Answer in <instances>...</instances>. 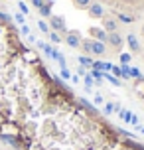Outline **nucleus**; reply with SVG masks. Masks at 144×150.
Returning a JSON list of instances; mask_svg holds the SVG:
<instances>
[{
	"label": "nucleus",
	"mask_w": 144,
	"mask_h": 150,
	"mask_svg": "<svg viewBox=\"0 0 144 150\" xmlns=\"http://www.w3.org/2000/svg\"><path fill=\"white\" fill-rule=\"evenodd\" d=\"M18 8H20V12H22L24 16H26V14H30V8L26 6V4H24L22 0H20V2H18Z\"/></svg>",
	"instance_id": "nucleus-25"
},
{
	"label": "nucleus",
	"mask_w": 144,
	"mask_h": 150,
	"mask_svg": "<svg viewBox=\"0 0 144 150\" xmlns=\"http://www.w3.org/2000/svg\"><path fill=\"white\" fill-rule=\"evenodd\" d=\"M124 44L128 45V50H130L132 55H140V53L144 52V47H142V44H140L138 36H136V34H132V32H128V34L124 36Z\"/></svg>",
	"instance_id": "nucleus-2"
},
{
	"label": "nucleus",
	"mask_w": 144,
	"mask_h": 150,
	"mask_svg": "<svg viewBox=\"0 0 144 150\" xmlns=\"http://www.w3.org/2000/svg\"><path fill=\"white\" fill-rule=\"evenodd\" d=\"M59 75H61V79H71V77H73V75H71V71H69L67 67H65V69H61Z\"/></svg>",
	"instance_id": "nucleus-27"
},
{
	"label": "nucleus",
	"mask_w": 144,
	"mask_h": 150,
	"mask_svg": "<svg viewBox=\"0 0 144 150\" xmlns=\"http://www.w3.org/2000/svg\"><path fill=\"white\" fill-rule=\"evenodd\" d=\"M49 30L52 32H57V34H59L61 38L65 36V34H67V26H65V18H63V16H55V14H52V18H49Z\"/></svg>",
	"instance_id": "nucleus-1"
},
{
	"label": "nucleus",
	"mask_w": 144,
	"mask_h": 150,
	"mask_svg": "<svg viewBox=\"0 0 144 150\" xmlns=\"http://www.w3.org/2000/svg\"><path fill=\"white\" fill-rule=\"evenodd\" d=\"M38 30L42 32V34H49V24L46 22V20H38Z\"/></svg>",
	"instance_id": "nucleus-18"
},
{
	"label": "nucleus",
	"mask_w": 144,
	"mask_h": 150,
	"mask_svg": "<svg viewBox=\"0 0 144 150\" xmlns=\"http://www.w3.org/2000/svg\"><path fill=\"white\" fill-rule=\"evenodd\" d=\"M63 42L69 45V47H73V50H77V47H81V42H83V38H81V34L77 30H69L65 36H63Z\"/></svg>",
	"instance_id": "nucleus-4"
},
{
	"label": "nucleus",
	"mask_w": 144,
	"mask_h": 150,
	"mask_svg": "<svg viewBox=\"0 0 144 150\" xmlns=\"http://www.w3.org/2000/svg\"><path fill=\"white\" fill-rule=\"evenodd\" d=\"M81 103H83V105L85 107H87V109H89V111H93V112H95V111H97V109H95V105H93V103H89V101H87V99H81Z\"/></svg>",
	"instance_id": "nucleus-29"
},
{
	"label": "nucleus",
	"mask_w": 144,
	"mask_h": 150,
	"mask_svg": "<svg viewBox=\"0 0 144 150\" xmlns=\"http://www.w3.org/2000/svg\"><path fill=\"white\" fill-rule=\"evenodd\" d=\"M87 14L91 16V18H99V20H101V18L107 14V10H105V6H103L101 2H95V0H93L91 6L87 8Z\"/></svg>",
	"instance_id": "nucleus-6"
},
{
	"label": "nucleus",
	"mask_w": 144,
	"mask_h": 150,
	"mask_svg": "<svg viewBox=\"0 0 144 150\" xmlns=\"http://www.w3.org/2000/svg\"><path fill=\"white\" fill-rule=\"evenodd\" d=\"M52 6H53V2H49V0H47L46 4H44V6H42V8L38 10L40 16H42V18H47V20H49V18H52Z\"/></svg>",
	"instance_id": "nucleus-11"
},
{
	"label": "nucleus",
	"mask_w": 144,
	"mask_h": 150,
	"mask_svg": "<svg viewBox=\"0 0 144 150\" xmlns=\"http://www.w3.org/2000/svg\"><path fill=\"white\" fill-rule=\"evenodd\" d=\"M111 73H113L114 77H116V79H121V81H122V69H121V67H116V65H113V69H111Z\"/></svg>",
	"instance_id": "nucleus-22"
},
{
	"label": "nucleus",
	"mask_w": 144,
	"mask_h": 150,
	"mask_svg": "<svg viewBox=\"0 0 144 150\" xmlns=\"http://www.w3.org/2000/svg\"><path fill=\"white\" fill-rule=\"evenodd\" d=\"M81 52H83V55H89V57H93V50H91V40H83L81 42V47H79Z\"/></svg>",
	"instance_id": "nucleus-13"
},
{
	"label": "nucleus",
	"mask_w": 144,
	"mask_h": 150,
	"mask_svg": "<svg viewBox=\"0 0 144 150\" xmlns=\"http://www.w3.org/2000/svg\"><path fill=\"white\" fill-rule=\"evenodd\" d=\"M28 42H30V44H36L38 40H36V38H34V36H32V34H30V36H28Z\"/></svg>",
	"instance_id": "nucleus-32"
},
{
	"label": "nucleus",
	"mask_w": 144,
	"mask_h": 150,
	"mask_svg": "<svg viewBox=\"0 0 144 150\" xmlns=\"http://www.w3.org/2000/svg\"><path fill=\"white\" fill-rule=\"evenodd\" d=\"M85 73H87V69H85V67H81V65H79V69H77V75H79V77H83Z\"/></svg>",
	"instance_id": "nucleus-31"
},
{
	"label": "nucleus",
	"mask_w": 144,
	"mask_h": 150,
	"mask_svg": "<svg viewBox=\"0 0 144 150\" xmlns=\"http://www.w3.org/2000/svg\"><path fill=\"white\" fill-rule=\"evenodd\" d=\"M47 36H49V40H52V44H61V40H63L57 32H49Z\"/></svg>",
	"instance_id": "nucleus-20"
},
{
	"label": "nucleus",
	"mask_w": 144,
	"mask_h": 150,
	"mask_svg": "<svg viewBox=\"0 0 144 150\" xmlns=\"http://www.w3.org/2000/svg\"><path fill=\"white\" fill-rule=\"evenodd\" d=\"M93 0H73V4H75V8H79V10H87V8L91 6Z\"/></svg>",
	"instance_id": "nucleus-16"
},
{
	"label": "nucleus",
	"mask_w": 144,
	"mask_h": 150,
	"mask_svg": "<svg viewBox=\"0 0 144 150\" xmlns=\"http://www.w3.org/2000/svg\"><path fill=\"white\" fill-rule=\"evenodd\" d=\"M105 79L111 83V85H114V87H121V85H122V81H121V79H116L113 73H105Z\"/></svg>",
	"instance_id": "nucleus-17"
},
{
	"label": "nucleus",
	"mask_w": 144,
	"mask_h": 150,
	"mask_svg": "<svg viewBox=\"0 0 144 150\" xmlns=\"http://www.w3.org/2000/svg\"><path fill=\"white\" fill-rule=\"evenodd\" d=\"M14 20L20 24V26H24V24H26V16H24L22 12H18V14H14Z\"/></svg>",
	"instance_id": "nucleus-23"
},
{
	"label": "nucleus",
	"mask_w": 144,
	"mask_h": 150,
	"mask_svg": "<svg viewBox=\"0 0 144 150\" xmlns=\"http://www.w3.org/2000/svg\"><path fill=\"white\" fill-rule=\"evenodd\" d=\"M36 45H38V50H42V52H44V55H46L47 59H52V52H53L52 44H47V42H42V40H38V42H36Z\"/></svg>",
	"instance_id": "nucleus-9"
},
{
	"label": "nucleus",
	"mask_w": 144,
	"mask_h": 150,
	"mask_svg": "<svg viewBox=\"0 0 144 150\" xmlns=\"http://www.w3.org/2000/svg\"><path fill=\"white\" fill-rule=\"evenodd\" d=\"M30 4H32L34 8H36V10H40V8L46 4V0H30Z\"/></svg>",
	"instance_id": "nucleus-24"
},
{
	"label": "nucleus",
	"mask_w": 144,
	"mask_h": 150,
	"mask_svg": "<svg viewBox=\"0 0 144 150\" xmlns=\"http://www.w3.org/2000/svg\"><path fill=\"white\" fill-rule=\"evenodd\" d=\"M91 36H93V40H97V42H103V44H107V38H109V34H107L103 28H91Z\"/></svg>",
	"instance_id": "nucleus-8"
},
{
	"label": "nucleus",
	"mask_w": 144,
	"mask_h": 150,
	"mask_svg": "<svg viewBox=\"0 0 144 150\" xmlns=\"http://www.w3.org/2000/svg\"><path fill=\"white\" fill-rule=\"evenodd\" d=\"M79 65H81V67H85V69H91L93 67V57H89V55H83V53H81V55H79Z\"/></svg>",
	"instance_id": "nucleus-12"
},
{
	"label": "nucleus",
	"mask_w": 144,
	"mask_h": 150,
	"mask_svg": "<svg viewBox=\"0 0 144 150\" xmlns=\"http://www.w3.org/2000/svg\"><path fill=\"white\" fill-rule=\"evenodd\" d=\"M91 50H93V57H105L109 47L103 42H97V40H91Z\"/></svg>",
	"instance_id": "nucleus-7"
},
{
	"label": "nucleus",
	"mask_w": 144,
	"mask_h": 150,
	"mask_svg": "<svg viewBox=\"0 0 144 150\" xmlns=\"http://www.w3.org/2000/svg\"><path fill=\"white\" fill-rule=\"evenodd\" d=\"M114 109L119 111V105H114L113 101H109V103H105V105H103V115H107V117H109V115H113V112H114Z\"/></svg>",
	"instance_id": "nucleus-15"
},
{
	"label": "nucleus",
	"mask_w": 144,
	"mask_h": 150,
	"mask_svg": "<svg viewBox=\"0 0 144 150\" xmlns=\"http://www.w3.org/2000/svg\"><path fill=\"white\" fill-rule=\"evenodd\" d=\"M140 55H142V63H144V52H142V53H140Z\"/></svg>",
	"instance_id": "nucleus-35"
},
{
	"label": "nucleus",
	"mask_w": 144,
	"mask_h": 150,
	"mask_svg": "<svg viewBox=\"0 0 144 150\" xmlns=\"http://www.w3.org/2000/svg\"><path fill=\"white\" fill-rule=\"evenodd\" d=\"M122 45H124V36H122L121 32H111L109 38H107V47H111L113 52H121Z\"/></svg>",
	"instance_id": "nucleus-3"
},
{
	"label": "nucleus",
	"mask_w": 144,
	"mask_h": 150,
	"mask_svg": "<svg viewBox=\"0 0 144 150\" xmlns=\"http://www.w3.org/2000/svg\"><path fill=\"white\" fill-rule=\"evenodd\" d=\"M0 22H2V24H10V22H12V18H10L6 12H0Z\"/></svg>",
	"instance_id": "nucleus-26"
},
{
	"label": "nucleus",
	"mask_w": 144,
	"mask_h": 150,
	"mask_svg": "<svg viewBox=\"0 0 144 150\" xmlns=\"http://www.w3.org/2000/svg\"><path fill=\"white\" fill-rule=\"evenodd\" d=\"M93 105L103 107V105H105V97H103V95H95V103H93Z\"/></svg>",
	"instance_id": "nucleus-28"
},
{
	"label": "nucleus",
	"mask_w": 144,
	"mask_h": 150,
	"mask_svg": "<svg viewBox=\"0 0 144 150\" xmlns=\"http://www.w3.org/2000/svg\"><path fill=\"white\" fill-rule=\"evenodd\" d=\"M114 18H116L119 22H122V24H132V22H134V16L122 14V12H116V14H114Z\"/></svg>",
	"instance_id": "nucleus-14"
},
{
	"label": "nucleus",
	"mask_w": 144,
	"mask_h": 150,
	"mask_svg": "<svg viewBox=\"0 0 144 150\" xmlns=\"http://www.w3.org/2000/svg\"><path fill=\"white\" fill-rule=\"evenodd\" d=\"M101 28L107 32V34H111V32H119V20L114 18V16H109V14H105L103 18H101Z\"/></svg>",
	"instance_id": "nucleus-5"
},
{
	"label": "nucleus",
	"mask_w": 144,
	"mask_h": 150,
	"mask_svg": "<svg viewBox=\"0 0 144 150\" xmlns=\"http://www.w3.org/2000/svg\"><path fill=\"white\" fill-rule=\"evenodd\" d=\"M130 79H144L142 73H140V69L136 67H130Z\"/></svg>",
	"instance_id": "nucleus-21"
},
{
	"label": "nucleus",
	"mask_w": 144,
	"mask_h": 150,
	"mask_svg": "<svg viewBox=\"0 0 144 150\" xmlns=\"http://www.w3.org/2000/svg\"><path fill=\"white\" fill-rule=\"evenodd\" d=\"M0 140L2 142L10 144L12 148H20V140H18V136H12V134H0Z\"/></svg>",
	"instance_id": "nucleus-10"
},
{
	"label": "nucleus",
	"mask_w": 144,
	"mask_h": 150,
	"mask_svg": "<svg viewBox=\"0 0 144 150\" xmlns=\"http://www.w3.org/2000/svg\"><path fill=\"white\" fill-rule=\"evenodd\" d=\"M20 32H22V36L28 38V36H30V26H28V24H24L22 28H20Z\"/></svg>",
	"instance_id": "nucleus-30"
},
{
	"label": "nucleus",
	"mask_w": 144,
	"mask_h": 150,
	"mask_svg": "<svg viewBox=\"0 0 144 150\" xmlns=\"http://www.w3.org/2000/svg\"><path fill=\"white\" fill-rule=\"evenodd\" d=\"M134 128H136V130H140V132H142V134H144V127H142V125H136V127H134Z\"/></svg>",
	"instance_id": "nucleus-33"
},
{
	"label": "nucleus",
	"mask_w": 144,
	"mask_h": 150,
	"mask_svg": "<svg viewBox=\"0 0 144 150\" xmlns=\"http://www.w3.org/2000/svg\"><path fill=\"white\" fill-rule=\"evenodd\" d=\"M132 61V53H121V65H130Z\"/></svg>",
	"instance_id": "nucleus-19"
},
{
	"label": "nucleus",
	"mask_w": 144,
	"mask_h": 150,
	"mask_svg": "<svg viewBox=\"0 0 144 150\" xmlns=\"http://www.w3.org/2000/svg\"><path fill=\"white\" fill-rule=\"evenodd\" d=\"M140 32H142V36H144V22H142V28H140Z\"/></svg>",
	"instance_id": "nucleus-34"
}]
</instances>
